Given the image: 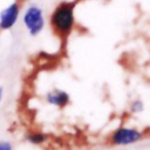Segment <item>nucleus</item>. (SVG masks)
I'll return each mask as SVG.
<instances>
[{"label":"nucleus","mask_w":150,"mask_h":150,"mask_svg":"<svg viewBox=\"0 0 150 150\" xmlns=\"http://www.w3.org/2000/svg\"><path fill=\"white\" fill-rule=\"evenodd\" d=\"M75 6V1H61L49 15L50 28L61 39H67L76 26Z\"/></svg>","instance_id":"1"},{"label":"nucleus","mask_w":150,"mask_h":150,"mask_svg":"<svg viewBox=\"0 0 150 150\" xmlns=\"http://www.w3.org/2000/svg\"><path fill=\"white\" fill-rule=\"evenodd\" d=\"M21 20L23 27L30 36H38L39 34H41L46 26L43 9L35 4H30L25 8Z\"/></svg>","instance_id":"2"},{"label":"nucleus","mask_w":150,"mask_h":150,"mask_svg":"<svg viewBox=\"0 0 150 150\" xmlns=\"http://www.w3.org/2000/svg\"><path fill=\"white\" fill-rule=\"evenodd\" d=\"M144 131L128 125L116 128L108 138V143L112 146H128L141 142L144 138Z\"/></svg>","instance_id":"3"},{"label":"nucleus","mask_w":150,"mask_h":150,"mask_svg":"<svg viewBox=\"0 0 150 150\" xmlns=\"http://www.w3.org/2000/svg\"><path fill=\"white\" fill-rule=\"evenodd\" d=\"M21 14V2L15 0L0 12V27L1 30L12 29L19 21Z\"/></svg>","instance_id":"4"},{"label":"nucleus","mask_w":150,"mask_h":150,"mask_svg":"<svg viewBox=\"0 0 150 150\" xmlns=\"http://www.w3.org/2000/svg\"><path fill=\"white\" fill-rule=\"evenodd\" d=\"M45 101L49 105L56 108H64L70 102V95L63 89L55 88L45 94Z\"/></svg>","instance_id":"5"},{"label":"nucleus","mask_w":150,"mask_h":150,"mask_svg":"<svg viewBox=\"0 0 150 150\" xmlns=\"http://www.w3.org/2000/svg\"><path fill=\"white\" fill-rule=\"evenodd\" d=\"M25 139L33 145H42L43 143H46L48 141V136L47 134L39 131V130H29L26 132L25 135Z\"/></svg>","instance_id":"6"},{"label":"nucleus","mask_w":150,"mask_h":150,"mask_svg":"<svg viewBox=\"0 0 150 150\" xmlns=\"http://www.w3.org/2000/svg\"><path fill=\"white\" fill-rule=\"evenodd\" d=\"M144 110V103L139 98H135L129 104V111L131 114H141Z\"/></svg>","instance_id":"7"},{"label":"nucleus","mask_w":150,"mask_h":150,"mask_svg":"<svg viewBox=\"0 0 150 150\" xmlns=\"http://www.w3.org/2000/svg\"><path fill=\"white\" fill-rule=\"evenodd\" d=\"M0 150H13V145L8 141H0Z\"/></svg>","instance_id":"8"},{"label":"nucleus","mask_w":150,"mask_h":150,"mask_svg":"<svg viewBox=\"0 0 150 150\" xmlns=\"http://www.w3.org/2000/svg\"><path fill=\"white\" fill-rule=\"evenodd\" d=\"M4 95H5L4 87H2V86H0V103H1V102H2V100H4Z\"/></svg>","instance_id":"9"},{"label":"nucleus","mask_w":150,"mask_h":150,"mask_svg":"<svg viewBox=\"0 0 150 150\" xmlns=\"http://www.w3.org/2000/svg\"><path fill=\"white\" fill-rule=\"evenodd\" d=\"M18 1H20V2H23V1H27V0H18Z\"/></svg>","instance_id":"10"},{"label":"nucleus","mask_w":150,"mask_h":150,"mask_svg":"<svg viewBox=\"0 0 150 150\" xmlns=\"http://www.w3.org/2000/svg\"><path fill=\"white\" fill-rule=\"evenodd\" d=\"M0 32H1V27H0Z\"/></svg>","instance_id":"11"}]
</instances>
